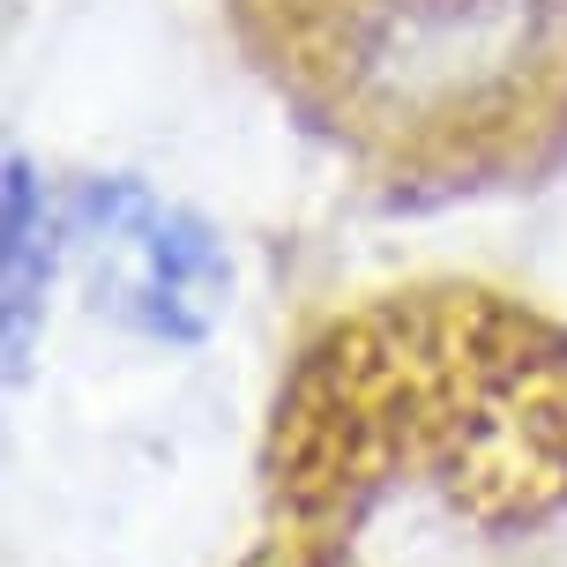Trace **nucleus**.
<instances>
[{
    "label": "nucleus",
    "instance_id": "obj_2",
    "mask_svg": "<svg viewBox=\"0 0 567 567\" xmlns=\"http://www.w3.org/2000/svg\"><path fill=\"white\" fill-rule=\"evenodd\" d=\"M83 255L90 307L150 343H202L231 307V255L195 209L157 202L142 179H83L60 202Z\"/></svg>",
    "mask_w": 567,
    "mask_h": 567
},
{
    "label": "nucleus",
    "instance_id": "obj_1",
    "mask_svg": "<svg viewBox=\"0 0 567 567\" xmlns=\"http://www.w3.org/2000/svg\"><path fill=\"white\" fill-rule=\"evenodd\" d=\"M545 38V0H351L329 68L351 113L381 127L478 120L523 83Z\"/></svg>",
    "mask_w": 567,
    "mask_h": 567
},
{
    "label": "nucleus",
    "instance_id": "obj_3",
    "mask_svg": "<svg viewBox=\"0 0 567 567\" xmlns=\"http://www.w3.org/2000/svg\"><path fill=\"white\" fill-rule=\"evenodd\" d=\"M0 284H8V381L30 373V351H38V321H45V291H53L60 247H68V217L53 209L45 179L23 150L8 157V202H0Z\"/></svg>",
    "mask_w": 567,
    "mask_h": 567
}]
</instances>
